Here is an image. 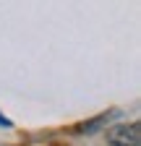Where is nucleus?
<instances>
[{
	"label": "nucleus",
	"mask_w": 141,
	"mask_h": 146,
	"mask_svg": "<svg viewBox=\"0 0 141 146\" xmlns=\"http://www.w3.org/2000/svg\"><path fill=\"white\" fill-rule=\"evenodd\" d=\"M138 123H126V125H118L107 133L110 146H138Z\"/></svg>",
	"instance_id": "obj_1"
},
{
	"label": "nucleus",
	"mask_w": 141,
	"mask_h": 146,
	"mask_svg": "<svg viewBox=\"0 0 141 146\" xmlns=\"http://www.w3.org/2000/svg\"><path fill=\"white\" fill-rule=\"evenodd\" d=\"M0 125H3V128H11V120H8V117H3V115H0Z\"/></svg>",
	"instance_id": "obj_2"
}]
</instances>
